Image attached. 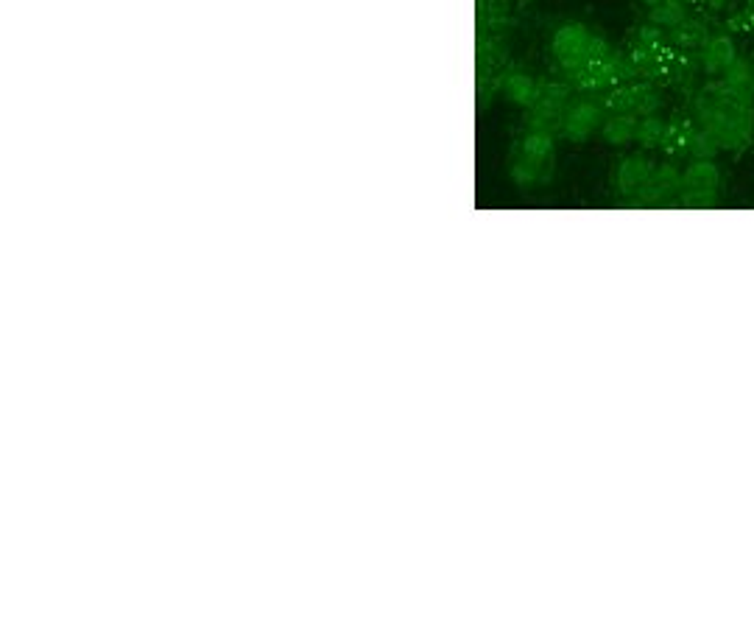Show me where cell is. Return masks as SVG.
Instances as JSON below:
<instances>
[{"mask_svg": "<svg viewBox=\"0 0 754 629\" xmlns=\"http://www.w3.org/2000/svg\"><path fill=\"white\" fill-rule=\"evenodd\" d=\"M590 43H592V34L584 23H565L556 28L551 51L556 56L559 68H562L570 79L590 65Z\"/></svg>", "mask_w": 754, "mask_h": 629, "instance_id": "6da1fadb", "label": "cell"}, {"mask_svg": "<svg viewBox=\"0 0 754 629\" xmlns=\"http://www.w3.org/2000/svg\"><path fill=\"white\" fill-rule=\"evenodd\" d=\"M643 4H646L648 9H654V6H660V4H663V0H643Z\"/></svg>", "mask_w": 754, "mask_h": 629, "instance_id": "5bb4252c", "label": "cell"}, {"mask_svg": "<svg viewBox=\"0 0 754 629\" xmlns=\"http://www.w3.org/2000/svg\"><path fill=\"white\" fill-rule=\"evenodd\" d=\"M721 79H724L726 84H732V87H749V90H754V68H751L746 60H734V62L721 73Z\"/></svg>", "mask_w": 754, "mask_h": 629, "instance_id": "4fadbf2b", "label": "cell"}, {"mask_svg": "<svg viewBox=\"0 0 754 629\" xmlns=\"http://www.w3.org/2000/svg\"><path fill=\"white\" fill-rule=\"evenodd\" d=\"M710 36V28L702 20H682L679 26H673L671 31H665V40L671 43L673 51H690V48H702Z\"/></svg>", "mask_w": 754, "mask_h": 629, "instance_id": "8992f818", "label": "cell"}, {"mask_svg": "<svg viewBox=\"0 0 754 629\" xmlns=\"http://www.w3.org/2000/svg\"><path fill=\"white\" fill-rule=\"evenodd\" d=\"M721 187V171L715 160H693L682 171L679 199L685 207H712L718 199Z\"/></svg>", "mask_w": 754, "mask_h": 629, "instance_id": "7a4b0ae2", "label": "cell"}, {"mask_svg": "<svg viewBox=\"0 0 754 629\" xmlns=\"http://www.w3.org/2000/svg\"><path fill=\"white\" fill-rule=\"evenodd\" d=\"M651 177H654V165L646 157H640V155L626 157L621 165L615 168V174H612L617 194H621V196H637V199L643 196V190L648 187Z\"/></svg>", "mask_w": 754, "mask_h": 629, "instance_id": "277c9868", "label": "cell"}, {"mask_svg": "<svg viewBox=\"0 0 754 629\" xmlns=\"http://www.w3.org/2000/svg\"><path fill=\"white\" fill-rule=\"evenodd\" d=\"M746 12L751 14V20H754V0H749V6H746Z\"/></svg>", "mask_w": 754, "mask_h": 629, "instance_id": "9a60e30c", "label": "cell"}, {"mask_svg": "<svg viewBox=\"0 0 754 629\" xmlns=\"http://www.w3.org/2000/svg\"><path fill=\"white\" fill-rule=\"evenodd\" d=\"M551 155H553V138L548 131H531V135H526L523 143H520V157H526L531 163L545 165Z\"/></svg>", "mask_w": 754, "mask_h": 629, "instance_id": "8fae6325", "label": "cell"}, {"mask_svg": "<svg viewBox=\"0 0 754 629\" xmlns=\"http://www.w3.org/2000/svg\"><path fill=\"white\" fill-rule=\"evenodd\" d=\"M665 131H668V121L663 115H646V118L637 121L634 140L643 148H660L663 140H665Z\"/></svg>", "mask_w": 754, "mask_h": 629, "instance_id": "30bf717a", "label": "cell"}, {"mask_svg": "<svg viewBox=\"0 0 754 629\" xmlns=\"http://www.w3.org/2000/svg\"><path fill=\"white\" fill-rule=\"evenodd\" d=\"M682 20H687V4L685 0H663L660 6H654L648 12V23L663 28V31H671L673 26H679Z\"/></svg>", "mask_w": 754, "mask_h": 629, "instance_id": "9c48e42d", "label": "cell"}, {"mask_svg": "<svg viewBox=\"0 0 754 629\" xmlns=\"http://www.w3.org/2000/svg\"><path fill=\"white\" fill-rule=\"evenodd\" d=\"M506 95H509V101H514L517 107L531 109V107H536L539 99H543V84L526 73H514L506 79Z\"/></svg>", "mask_w": 754, "mask_h": 629, "instance_id": "52a82bcc", "label": "cell"}, {"mask_svg": "<svg viewBox=\"0 0 754 629\" xmlns=\"http://www.w3.org/2000/svg\"><path fill=\"white\" fill-rule=\"evenodd\" d=\"M718 151H721V146L715 143L704 129H695L690 135V140H687V155L693 160H712L715 155H718Z\"/></svg>", "mask_w": 754, "mask_h": 629, "instance_id": "7c38bea8", "label": "cell"}, {"mask_svg": "<svg viewBox=\"0 0 754 629\" xmlns=\"http://www.w3.org/2000/svg\"><path fill=\"white\" fill-rule=\"evenodd\" d=\"M734 60H738V51H734L732 36L726 34H710L707 43L699 48V65L707 76L724 73Z\"/></svg>", "mask_w": 754, "mask_h": 629, "instance_id": "5b68a950", "label": "cell"}, {"mask_svg": "<svg viewBox=\"0 0 754 629\" xmlns=\"http://www.w3.org/2000/svg\"><path fill=\"white\" fill-rule=\"evenodd\" d=\"M637 115H631V112H615V115H609L601 126V138L609 143V146H626L629 140H634V131H637Z\"/></svg>", "mask_w": 754, "mask_h": 629, "instance_id": "ba28073f", "label": "cell"}, {"mask_svg": "<svg viewBox=\"0 0 754 629\" xmlns=\"http://www.w3.org/2000/svg\"><path fill=\"white\" fill-rule=\"evenodd\" d=\"M604 121H607V109L601 101H578L565 112L559 126H562V135L567 140L584 143L595 135L598 126H604Z\"/></svg>", "mask_w": 754, "mask_h": 629, "instance_id": "3957f363", "label": "cell"}]
</instances>
